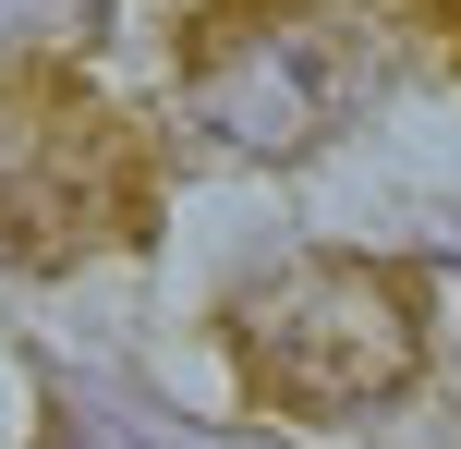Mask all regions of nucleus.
Returning a JSON list of instances; mask_svg holds the SVG:
<instances>
[{
	"instance_id": "1",
	"label": "nucleus",
	"mask_w": 461,
	"mask_h": 449,
	"mask_svg": "<svg viewBox=\"0 0 461 449\" xmlns=\"http://www.w3.org/2000/svg\"><path fill=\"white\" fill-rule=\"evenodd\" d=\"M230 364L279 413H376L425 377V280L389 256H292L230 292Z\"/></svg>"
},
{
	"instance_id": "2",
	"label": "nucleus",
	"mask_w": 461,
	"mask_h": 449,
	"mask_svg": "<svg viewBox=\"0 0 461 449\" xmlns=\"http://www.w3.org/2000/svg\"><path fill=\"white\" fill-rule=\"evenodd\" d=\"M146 146L73 85H0V243L13 256H86V243L146 231Z\"/></svg>"
},
{
	"instance_id": "3",
	"label": "nucleus",
	"mask_w": 461,
	"mask_h": 449,
	"mask_svg": "<svg viewBox=\"0 0 461 449\" xmlns=\"http://www.w3.org/2000/svg\"><path fill=\"white\" fill-rule=\"evenodd\" d=\"M194 97H207V121L230 146L292 158L303 134H328V121L365 97V49H352V24L328 13V0H292V13L243 24L230 49H207V61H194Z\"/></svg>"
},
{
	"instance_id": "4",
	"label": "nucleus",
	"mask_w": 461,
	"mask_h": 449,
	"mask_svg": "<svg viewBox=\"0 0 461 449\" xmlns=\"http://www.w3.org/2000/svg\"><path fill=\"white\" fill-rule=\"evenodd\" d=\"M401 13H413L425 49H449V61H461V0H401Z\"/></svg>"
}]
</instances>
